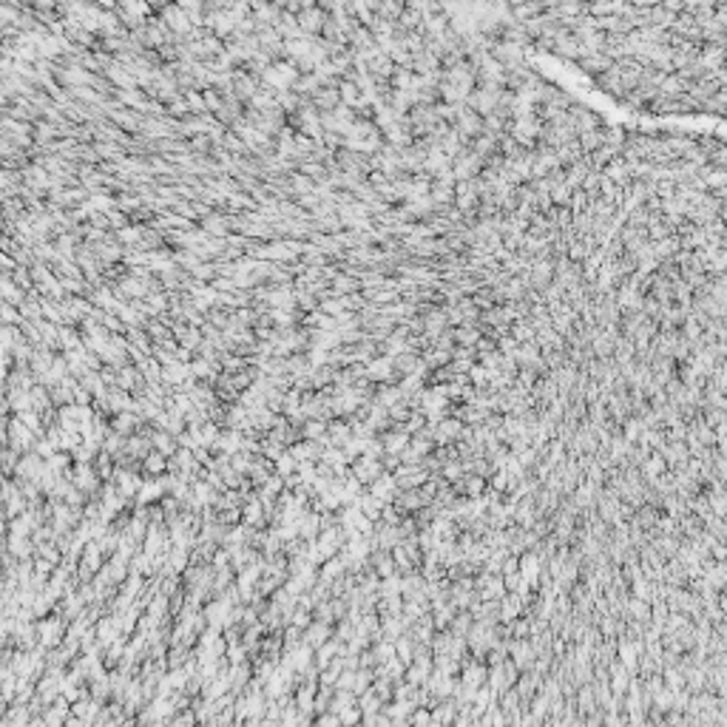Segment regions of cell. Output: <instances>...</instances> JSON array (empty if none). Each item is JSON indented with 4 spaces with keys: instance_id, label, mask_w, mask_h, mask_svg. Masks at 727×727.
<instances>
[{
    "instance_id": "26",
    "label": "cell",
    "mask_w": 727,
    "mask_h": 727,
    "mask_svg": "<svg viewBox=\"0 0 727 727\" xmlns=\"http://www.w3.org/2000/svg\"><path fill=\"white\" fill-rule=\"evenodd\" d=\"M185 100H188V105H191V111H194V114H211V111H208V105H205V94H202L199 88L185 91Z\"/></svg>"
},
{
    "instance_id": "1",
    "label": "cell",
    "mask_w": 727,
    "mask_h": 727,
    "mask_svg": "<svg viewBox=\"0 0 727 727\" xmlns=\"http://www.w3.org/2000/svg\"><path fill=\"white\" fill-rule=\"evenodd\" d=\"M157 14L162 17V23H165L177 37H188V34L197 28L194 20H191V14H188V9H185L182 3H177V0H168Z\"/></svg>"
},
{
    "instance_id": "25",
    "label": "cell",
    "mask_w": 727,
    "mask_h": 727,
    "mask_svg": "<svg viewBox=\"0 0 727 727\" xmlns=\"http://www.w3.org/2000/svg\"><path fill=\"white\" fill-rule=\"evenodd\" d=\"M202 94H205V105H208L211 114H219V111L225 108V94H222L219 88L208 85V88H202Z\"/></svg>"
},
{
    "instance_id": "15",
    "label": "cell",
    "mask_w": 727,
    "mask_h": 727,
    "mask_svg": "<svg viewBox=\"0 0 727 727\" xmlns=\"http://www.w3.org/2000/svg\"><path fill=\"white\" fill-rule=\"evenodd\" d=\"M194 657V648H188V645H168V654H165V659H168V671H182L185 668V662Z\"/></svg>"
},
{
    "instance_id": "9",
    "label": "cell",
    "mask_w": 727,
    "mask_h": 727,
    "mask_svg": "<svg viewBox=\"0 0 727 727\" xmlns=\"http://www.w3.org/2000/svg\"><path fill=\"white\" fill-rule=\"evenodd\" d=\"M151 441H154V449H159L162 455H168V458H174L177 452H179V435L177 432H171V429H165V427H157L154 429V435H151Z\"/></svg>"
},
{
    "instance_id": "20",
    "label": "cell",
    "mask_w": 727,
    "mask_h": 727,
    "mask_svg": "<svg viewBox=\"0 0 727 727\" xmlns=\"http://www.w3.org/2000/svg\"><path fill=\"white\" fill-rule=\"evenodd\" d=\"M375 668H358L355 671V682H352V694L355 696H361V694H367L370 688H372V682H375Z\"/></svg>"
},
{
    "instance_id": "7",
    "label": "cell",
    "mask_w": 727,
    "mask_h": 727,
    "mask_svg": "<svg viewBox=\"0 0 727 727\" xmlns=\"http://www.w3.org/2000/svg\"><path fill=\"white\" fill-rule=\"evenodd\" d=\"M199 228H202L208 236H231V234H234V228H231V214H228V211H214V214H208V216L199 222Z\"/></svg>"
},
{
    "instance_id": "32",
    "label": "cell",
    "mask_w": 727,
    "mask_h": 727,
    "mask_svg": "<svg viewBox=\"0 0 727 727\" xmlns=\"http://www.w3.org/2000/svg\"><path fill=\"white\" fill-rule=\"evenodd\" d=\"M145 3H148V6L154 9V14H157V11H159V9H162V6L168 3V0H145Z\"/></svg>"
},
{
    "instance_id": "29",
    "label": "cell",
    "mask_w": 727,
    "mask_h": 727,
    "mask_svg": "<svg viewBox=\"0 0 727 727\" xmlns=\"http://www.w3.org/2000/svg\"><path fill=\"white\" fill-rule=\"evenodd\" d=\"M333 637H335L338 642H350V639L355 637V622H352V619H341V622H335Z\"/></svg>"
},
{
    "instance_id": "27",
    "label": "cell",
    "mask_w": 727,
    "mask_h": 727,
    "mask_svg": "<svg viewBox=\"0 0 727 727\" xmlns=\"http://www.w3.org/2000/svg\"><path fill=\"white\" fill-rule=\"evenodd\" d=\"M208 421L211 424H216V427H228V404H222V401H216L214 407H208Z\"/></svg>"
},
{
    "instance_id": "4",
    "label": "cell",
    "mask_w": 727,
    "mask_h": 727,
    "mask_svg": "<svg viewBox=\"0 0 727 727\" xmlns=\"http://www.w3.org/2000/svg\"><path fill=\"white\" fill-rule=\"evenodd\" d=\"M142 424H145V418H142L137 409H117V412L111 415V421H108V429H111V432H120V435H125V438H131L134 432L142 429Z\"/></svg>"
},
{
    "instance_id": "22",
    "label": "cell",
    "mask_w": 727,
    "mask_h": 727,
    "mask_svg": "<svg viewBox=\"0 0 727 727\" xmlns=\"http://www.w3.org/2000/svg\"><path fill=\"white\" fill-rule=\"evenodd\" d=\"M3 478H11L14 475V469H17V464H20V458H23V452L20 449H14L11 444H3Z\"/></svg>"
},
{
    "instance_id": "18",
    "label": "cell",
    "mask_w": 727,
    "mask_h": 727,
    "mask_svg": "<svg viewBox=\"0 0 727 727\" xmlns=\"http://www.w3.org/2000/svg\"><path fill=\"white\" fill-rule=\"evenodd\" d=\"M358 705V696L352 694V691H341V688H335V694H333V702H330V711L333 713H344V711H350V708H355Z\"/></svg>"
},
{
    "instance_id": "12",
    "label": "cell",
    "mask_w": 727,
    "mask_h": 727,
    "mask_svg": "<svg viewBox=\"0 0 727 727\" xmlns=\"http://www.w3.org/2000/svg\"><path fill=\"white\" fill-rule=\"evenodd\" d=\"M91 466H94V472L100 475V481H103V483H111V481H114V472H117V458H114L111 452L100 449V452L94 455Z\"/></svg>"
},
{
    "instance_id": "21",
    "label": "cell",
    "mask_w": 727,
    "mask_h": 727,
    "mask_svg": "<svg viewBox=\"0 0 727 727\" xmlns=\"http://www.w3.org/2000/svg\"><path fill=\"white\" fill-rule=\"evenodd\" d=\"M31 407L37 409V412H43V409H48V407H54V401H51V389H48V384H34V389H31Z\"/></svg>"
},
{
    "instance_id": "2",
    "label": "cell",
    "mask_w": 727,
    "mask_h": 727,
    "mask_svg": "<svg viewBox=\"0 0 727 727\" xmlns=\"http://www.w3.org/2000/svg\"><path fill=\"white\" fill-rule=\"evenodd\" d=\"M352 475L370 488V486L384 475V464H381V458H375V455H358V458L352 461Z\"/></svg>"
},
{
    "instance_id": "30",
    "label": "cell",
    "mask_w": 727,
    "mask_h": 727,
    "mask_svg": "<svg viewBox=\"0 0 727 727\" xmlns=\"http://www.w3.org/2000/svg\"><path fill=\"white\" fill-rule=\"evenodd\" d=\"M211 563H214V568H228V565H231V548H228V545H219Z\"/></svg>"
},
{
    "instance_id": "16",
    "label": "cell",
    "mask_w": 727,
    "mask_h": 727,
    "mask_svg": "<svg viewBox=\"0 0 727 727\" xmlns=\"http://www.w3.org/2000/svg\"><path fill=\"white\" fill-rule=\"evenodd\" d=\"M3 304H14V307H23V301L28 298V293L23 290V287H17L9 276H3Z\"/></svg>"
},
{
    "instance_id": "3",
    "label": "cell",
    "mask_w": 727,
    "mask_h": 727,
    "mask_svg": "<svg viewBox=\"0 0 727 727\" xmlns=\"http://www.w3.org/2000/svg\"><path fill=\"white\" fill-rule=\"evenodd\" d=\"M295 17H298V26H301V31H304L307 37H321L324 23L330 20V11L321 9V6L315 3V6H310V9H304V11H298Z\"/></svg>"
},
{
    "instance_id": "8",
    "label": "cell",
    "mask_w": 727,
    "mask_h": 727,
    "mask_svg": "<svg viewBox=\"0 0 727 727\" xmlns=\"http://www.w3.org/2000/svg\"><path fill=\"white\" fill-rule=\"evenodd\" d=\"M3 548H9L14 557H20V560H28V557H34L37 554V543H34V537H28V534H9L6 531V545Z\"/></svg>"
},
{
    "instance_id": "11",
    "label": "cell",
    "mask_w": 727,
    "mask_h": 727,
    "mask_svg": "<svg viewBox=\"0 0 727 727\" xmlns=\"http://www.w3.org/2000/svg\"><path fill=\"white\" fill-rule=\"evenodd\" d=\"M214 389H216V398H219L222 404H239V401H242V392L236 389V384H234V375H231V372L216 375Z\"/></svg>"
},
{
    "instance_id": "24",
    "label": "cell",
    "mask_w": 727,
    "mask_h": 727,
    "mask_svg": "<svg viewBox=\"0 0 727 727\" xmlns=\"http://www.w3.org/2000/svg\"><path fill=\"white\" fill-rule=\"evenodd\" d=\"M51 389V401H54V407H68V404H74V389L68 387V384H54V387H48Z\"/></svg>"
},
{
    "instance_id": "28",
    "label": "cell",
    "mask_w": 727,
    "mask_h": 727,
    "mask_svg": "<svg viewBox=\"0 0 727 727\" xmlns=\"http://www.w3.org/2000/svg\"><path fill=\"white\" fill-rule=\"evenodd\" d=\"M276 472L284 475V478H287V475H295V472H298V461H295L290 452H284V455L276 461Z\"/></svg>"
},
{
    "instance_id": "23",
    "label": "cell",
    "mask_w": 727,
    "mask_h": 727,
    "mask_svg": "<svg viewBox=\"0 0 727 727\" xmlns=\"http://www.w3.org/2000/svg\"><path fill=\"white\" fill-rule=\"evenodd\" d=\"M165 114H168V117H174V120H185V117H191L194 111H191V105H188L185 94H179L177 100H171V103L165 105Z\"/></svg>"
},
{
    "instance_id": "31",
    "label": "cell",
    "mask_w": 727,
    "mask_h": 727,
    "mask_svg": "<svg viewBox=\"0 0 727 727\" xmlns=\"http://www.w3.org/2000/svg\"><path fill=\"white\" fill-rule=\"evenodd\" d=\"M352 682H355V671H352V668H344V671H341V676H338V682H335V688H341V691H352Z\"/></svg>"
},
{
    "instance_id": "14",
    "label": "cell",
    "mask_w": 727,
    "mask_h": 727,
    "mask_svg": "<svg viewBox=\"0 0 727 727\" xmlns=\"http://www.w3.org/2000/svg\"><path fill=\"white\" fill-rule=\"evenodd\" d=\"M333 290H335L338 295H347V293H358V290H364V281H361V276L341 270V273L333 278Z\"/></svg>"
},
{
    "instance_id": "5",
    "label": "cell",
    "mask_w": 727,
    "mask_h": 727,
    "mask_svg": "<svg viewBox=\"0 0 727 727\" xmlns=\"http://www.w3.org/2000/svg\"><path fill=\"white\" fill-rule=\"evenodd\" d=\"M168 466H171V458H168V455H162L159 449H151V452L142 458L140 472H142V478H145V481H157V478L168 475Z\"/></svg>"
},
{
    "instance_id": "6",
    "label": "cell",
    "mask_w": 727,
    "mask_h": 727,
    "mask_svg": "<svg viewBox=\"0 0 727 727\" xmlns=\"http://www.w3.org/2000/svg\"><path fill=\"white\" fill-rule=\"evenodd\" d=\"M43 466H46V458L40 455V452H23V458H20V464H17V469H14V481H34L40 472H43Z\"/></svg>"
},
{
    "instance_id": "19",
    "label": "cell",
    "mask_w": 727,
    "mask_h": 727,
    "mask_svg": "<svg viewBox=\"0 0 727 727\" xmlns=\"http://www.w3.org/2000/svg\"><path fill=\"white\" fill-rule=\"evenodd\" d=\"M327 424H330V421H321V418H307V421L301 424V435H304L307 441H321V438L327 435Z\"/></svg>"
},
{
    "instance_id": "10",
    "label": "cell",
    "mask_w": 727,
    "mask_h": 727,
    "mask_svg": "<svg viewBox=\"0 0 727 727\" xmlns=\"http://www.w3.org/2000/svg\"><path fill=\"white\" fill-rule=\"evenodd\" d=\"M333 631H335V625L321 622V619H313V622L304 628V642H307L310 648H321L327 639H333Z\"/></svg>"
},
{
    "instance_id": "17",
    "label": "cell",
    "mask_w": 727,
    "mask_h": 727,
    "mask_svg": "<svg viewBox=\"0 0 727 727\" xmlns=\"http://www.w3.org/2000/svg\"><path fill=\"white\" fill-rule=\"evenodd\" d=\"M125 449H128L134 458H140V461H142V458L154 449V441H151L145 432H134V435L128 438V446H125Z\"/></svg>"
},
{
    "instance_id": "13",
    "label": "cell",
    "mask_w": 727,
    "mask_h": 727,
    "mask_svg": "<svg viewBox=\"0 0 727 727\" xmlns=\"http://www.w3.org/2000/svg\"><path fill=\"white\" fill-rule=\"evenodd\" d=\"M310 100H313V105H315L318 111H335V108L341 105V91H338V88H330V85H321Z\"/></svg>"
}]
</instances>
